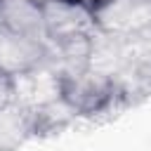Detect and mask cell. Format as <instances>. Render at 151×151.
<instances>
[{
    "label": "cell",
    "mask_w": 151,
    "mask_h": 151,
    "mask_svg": "<svg viewBox=\"0 0 151 151\" xmlns=\"http://www.w3.org/2000/svg\"><path fill=\"white\" fill-rule=\"evenodd\" d=\"M35 134L38 127L28 104L12 101L0 106V151H19Z\"/></svg>",
    "instance_id": "obj_1"
}]
</instances>
